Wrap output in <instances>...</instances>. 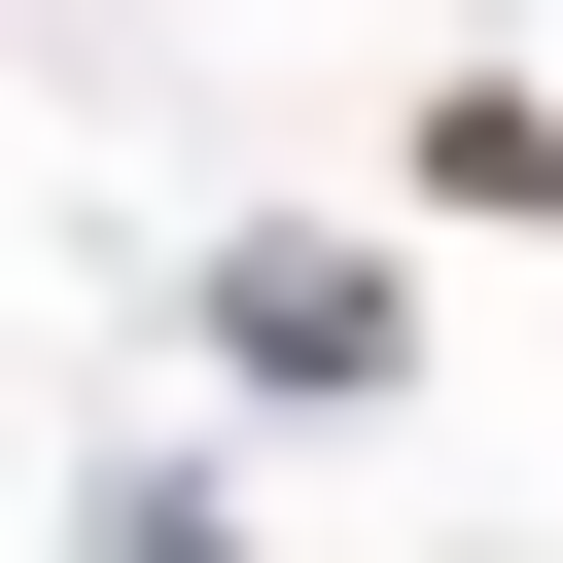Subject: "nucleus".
<instances>
[{
    "instance_id": "f257e3e1",
    "label": "nucleus",
    "mask_w": 563,
    "mask_h": 563,
    "mask_svg": "<svg viewBox=\"0 0 563 563\" xmlns=\"http://www.w3.org/2000/svg\"><path fill=\"white\" fill-rule=\"evenodd\" d=\"M211 317H246V387H387V282H352V246H246Z\"/></svg>"
}]
</instances>
